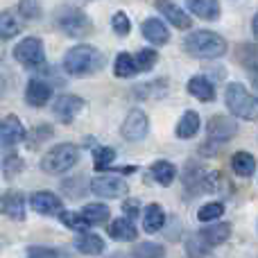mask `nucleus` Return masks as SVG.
I'll return each instance as SVG.
<instances>
[{"label":"nucleus","mask_w":258,"mask_h":258,"mask_svg":"<svg viewBox=\"0 0 258 258\" xmlns=\"http://www.w3.org/2000/svg\"><path fill=\"white\" fill-rule=\"evenodd\" d=\"M141 32H143V39L154 45H165L170 41V30L161 18H145L141 25Z\"/></svg>","instance_id":"nucleus-14"},{"label":"nucleus","mask_w":258,"mask_h":258,"mask_svg":"<svg viewBox=\"0 0 258 258\" xmlns=\"http://www.w3.org/2000/svg\"><path fill=\"white\" fill-rule=\"evenodd\" d=\"M156 61H159V52L152 48H145L141 50V52L134 57V63H136V71H152V68L156 66Z\"/></svg>","instance_id":"nucleus-30"},{"label":"nucleus","mask_w":258,"mask_h":258,"mask_svg":"<svg viewBox=\"0 0 258 258\" xmlns=\"http://www.w3.org/2000/svg\"><path fill=\"white\" fill-rule=\"evenodd\" d=\"M91 190L98 197H104V200H116V197H122L129 192V186L122 177H116V174H98L91 181Z\"/></svg>","instance_id":"nucleus-6"},{"label":"nucleus","mask_w":258,"mask_h":258,"mask_svg":"<svg viewBox=\"0 0 258 258\" xmlns=\"http://www.w3.org/2000/svg\"><path fill=\"white\" fill-rule=\"evenodd\" d=\"M75 249L80 254H86V256H100L104 251V240L95 233H80V236L73 240Z\"/></svg>","instance_id":"nucleus-19"},{"label":"nucleus","mask_w":258,"mask_h":258,"mask_svg":"<svg viewBox=\"0 0 258 258\" xmlns=\"http://www.w3.org/2000/svg\"><path fill=\"white\" fill-rule=\"evenodd\" d=\"M111 27H113V32H116L118 36H127L129 32H132V23H129L127 14L125 12H116V14H113Z\"/></svg>","instance_id":"nucleus-35"},{"label":"nucleus","mask_w":258,"mask_h":258,"mask_svg":"<svg viewBox=\"0 0 258 258\" xmlns=\"http://www.w3.org/2000/svg\"><path fill=\"white\" fill-rule=\"evenodd\" d=\"M27 258H59V251L52 247H30Z\"/></svg>","instance_id":"nucleus-36"},{"label":"nucleus","mask_w":258,"mask_h":258,"mask_svg":"<svg viewBox=\"0 0 258 258\" xmlns=\"http://www.w3.org/2000/svg\"><path fill=\"white\" fill-rule=\"evenodd\" d=\"M156 9H159L161 16H163L170 25L177 27V30H188V27L192 25L188 12H183L179 5L172 3V0H156Z\"/></svg>","instance_id":"nucleus-12"},{"label":"nucleus","mask_w":258,"mask_h":258,"mask_svg":"<svg viewBox=\"0 0 258 258\" xmlns=\"http://www.w3.org/2000/svg\"><path fill=\"white\" fill-rule=\"evenodd\" d=\"M21 12L25 18H34L39 16V9H36V0H32V5L27 0H21Z\"/></svg>","instance_id":"nucleus-38"},{"label":"nucleus","mask_w":258,"mask_h":258,"mask_svg":"<svg viewBox=\"0 0 258 258\" xmlns=\"http://www.w3.org/2000/svg\"><path fill=\"white\" fill-rule=\"evenodd\" d=\"M50 98H52V86H50V82L41 80V77H32V80L27 82V86H25L27 104H32V107H43V104L50 102Z\"/></svg>","instance_id":"nucleus-13"},{"label":"nucleus","mask_w":258,"mask_h":258,"mask_svg":"<svg viewBox=\"0 0 258 258\" xmlns=\"http://www.w3.org/2000/svg\"><path fill=\"white\" fill-rule=\"evenodd\" d=\"M25 127L16 116H7L0 120V147H14L25 141Z\"/></svg>","instance_id":"nucleus-11"},{"label":"nucleus","mask_w":258,"mask_h":258,"mask_svg":"<svg viewBox=\"0 0 258 258\" xmlns=\"http://www.w3.org/2000/svg\"><path fill=\"white\" fill-rule=\"evenodd\" d=\"M231 168L238 177H251L256 172V159L249 152H236L231 159Z\"/></svg>","instance_id":"nucleus-23"},{"label":"nucleus","mask_w":258,"mask_h":258,"mask_svg":"<svg viewBox=\"0 0 258 258\" xmlns=\"http://www.w3.org/2000/svg\"><path fill=\"white\" fill-rule=\"evenodd\" d=\"M109 213H111V211H109V206L98 204V202H95V204H86L84 206L82 218H84L86 222H89V227H91V224H104L109 220Z\"/></svg>","instance_id":"nucleus-26"},{"label":"nucleus","mask_w":258,"mask_h":258,"mask_svg":"<svg viewBox=\"0 0 258 258\" xmlns=\"http://www.w3.org/2000/svg\"><path fill=\"white\" fill-rule=\"evenodd\" d=\"M80 161V147L73 143H59L50 147L41 159V170L48 174H63Z\"/></svg>","instance_id":"nucleus-3"},{"label":"nucleus","mask_w":258,"mask_h":258,"mask_svg":"<svg viewBox=\"0 0 258 258\" xmlns=\"http://www.w3.org/2000/svg\"><path fill=\"white\" fill-rule=\"evenodd\" d=\"M188 12L202 21H215L220 16V0H186Z\"/></svg>","instance_id":"nucleus-18"},{"label":"nucleus","mask_w":258,"mask_h":258,"mask_svg":"<svg viewBox=\"0 0 258 258\" xmlns=\"http://www.w3.org/2000/svg\"><path fill=\"white\" fill-rule=\"evenodd\" d=\"M229 236H231V224L229 222H220V224H211V227H206L204 231L200 233V240L204 242V245H222V242L229 240Z\"/></svg>","instance_id":"nucleus-20"},{"label":"nucleus","mask_w":258,"mask_h":258,"mask_svg":"<svg viewBox=\"0 0 258 258\" xmlns=\"http://www.w3.org/2000/svg\"><path fill=\"white\" fill-rule=\"evenodd\" d=\"M136 63H134V57L129 52H120L116 57V63H113V75L116 77H122V80H127V77H134L136 75Z\"/></svg>","instance_id":"nucleus-28"},{"label":"nucleus","mask_w":258,"mask_h":258,"mask_svg":"<svg viewBox=\"0 0 258 258\" xmlns=\"http://www.w3.org/2000/svg\"><path fill=\"white\" fill-rule=\"evenodd\" d=\"M163 224H165L163 209H161L159 204H150L145 209V213H143V229H145L147 233H156L163 229Z\"/></svg>","instance_id":"nucleus-22"},{"label":"nucleus","mask_w":258,"mask_h":258,"mask_svg":"<svg viewBox=\"0 0 258 258\" xmlns=\"http://www.w3.org/2000/svg\"><path fill=\"white\" fill-rule=\"evenodd\" d=\"M163 247L156 245V242H141L134 249V258H163Z\"/></svg>","instance_id":"nucleus-33"},{"label":"nucleus","mask_w":258,"mask_h":258,"mask_svg":"<svg viewBox=\"0 0 258 258\" xmlns=\"http://www.w3.org/2000/svg\"><path fill=\"white\" fill-rule=\"evenodd\" d=\"M21 32V23L14 16L12 12H3L0 14V41H9L14 36H18Z\"/></svg>","instance_id":"nucleus-27"},{"label":"nucleus","mask_w":258,"mask_h":258,"mask_svg":"<svg viewBox=\"0 0 258 258\" xmlns=\"http://www.w3.org/2000/svg\"><path fill=\"white\" fill-rule=\"evenodd\" d=\"M57 215L68 229H73V231H86V229H89V222L82 218V213H75V211H59Z\"/></svg>","instance_id":"nucleus-29"},{"label":"nucleus","mask_w":258,"mask_h":258,"mask_svg":"<svg viewBox=\"0 0 258 258\" xmlns=\"http://www.w3.org/2000/svg\"><path fill=\"white\" fill-rule=\"evenodd\" d=\"M5 91H7V82H5V77H0V98L5 95Z\"/></svg>","instance_id":"nucleus-39"},{"label":"nucleus","mask_w":258,"mask_h":258,"mask_svg":"<svg viewBox=\"0 0 258 258\" xmlns=\"http://www.w3.org/2000/svg\"><path fill=\"white\" fill-rule=\"evenodd\" d=\"M104 68V54L102 50L93 48V45H73L63 57V71L68 75L75 77H84V75H93V73L102 71Z\"/></svg>","instance_id":"nucleus-1"},{"label":"nucleus","mask_w":258,"mask_h":258,"mask_svg":"<svg viewBox=\"0 0 258 258\" xmlns=\"http://www.w3.org/2000/svg\"><path fill=\"white\" fill-rule=\"evenodd\" d=\"M138 211H141V204H138V200H127L125 204H122V213L127 215V220H136L138 218Z\"/></svg>","instance_id":"nucleus-37"},{"label":"nucleus","mask_w":258,"mask_h":258,"mask_svg":"<svg viewBox=\"0 0 258 258\" xmlns=\"http://www.w3.org/2000/svg\"><path fill=\"white\" fill-rule=\"evenodd\" d=\"M23 168H25V163H23V159L18 154L5 156V161H3V174H5V179L18 177V174L23 172Z\"/></svg>","instance_id":"nucleus-31"},{"label":"nucleus","mask_w":258,"mask_h":258,"mask_svg":"<svg viewBox=\"0 0 258 258\" xmlns=\"http://www.w3.org/2000/svg\"><path fill=\"white\" fill-rule=\"evenodd\" d=\"M152 177L161 183V186H170V183L177 179V168H174L170 161H156L152 165Z\"/></svg>","instance_id":"nucleus-25"},{"label":"nucleus","mask_w":258,"mask_h":258,"mask_svg":"<svg viewBox=\"0 0 258 258\" xmlns=\"http://www.w3.org/2000/svg\"><path fill=\"white\" fill-rule=\"evenodd\" d=\"M122 132V138L125 141H143V138L147 136V132H150V120H147L145 111H141V109H132V111L127 113L125 122H122L120 127Z\"/></svg>","instance_id":"nucleus-8"},{"label":"nucleus","mask_w":258,"mask_h":258,"mask_svg":"<svg viewBox=\"0 0 258 258\" xmlns=\"http://www.w3.org/2000/svg\"><path fill=\"white\" fill-rule=\"evenodd\" d=\"M82 109H84V100L77 98V95H59L52 104V113L63 125H71Z\"/></svg>","instance_id":"nucleus-10"},{"label":"nucleus","mask_w":258,"mask_h":258,"mask_svg":"<svg viewBox=\"0 0 258 258\" xmlns=\"http://www.w3.org/2000/svg\"><path fill=\"white\" fill-rule=\"evenodd\" d=\"M113 161H116V150L113 147H98L95 150V154H93L95 170H107Z\"/></svg>","instance_id":"nucleus-32"},{"label":"nucleus","mask_w":258,"mask_h":258,"mask_svg":"<svg viewBox=\"0 0 258 258\" xmlns=\"http://www.w3.org/2000/svg\"><path fill=\"white\" fill-rule=\"evenodd\" d=\"M238 134V125L229 116H213L206 125V136L213 143H227Z\"/></svg>","instance_id":"nucleus-9"},{"label":"nucleus","mask_w":258,"mask_h":258,"mask_svg":"<svg viewBox=\"0 0 258 258\" xmlns=\"http://www.w3.org/2000/svg\"><path fill=\"white\" fill-rule=\"evenodd\" d=\"M57 25L63 34L73 36V39H82V36L91 34V30H93L89 16H86L84 12H75V9H66V12L59 16Z\"/></svg>","instance_id":"nucleus-7"},{"label":"nucleus","mask_w":258,"mask_h":258,"mask_svg":"<svg viewBox=\"0 0 258 258\" xmlns=\"http://www.w3.org/2000/svg\"><path fill=\"white\" fill-rule=\"evenodd\" d=\"M222 213H224V206L220 204V202H211V204L202 206L197 218H200V222H213V220H218Z\"/></svg>","instance_id":"nucleus-34"},{"label":"nucleus","mask_w":258,"mask_h":258,"mask_svg":"<svg viewBox=\"0 0 258 258\" xmlns=\"http://www.w3.org/2000/svg\"><path fill=\"white\" fill-rule=\"evenodd\" d=\"M186 89H188V93H190L192 98L202 100V102H213V100H215V86H213V82H211L209 77H204V75L190 77Z\"/></svg>","instance_id":"nucleus-17"},{"label":"nucleus","mask_w":258,"mask_h":258,"mask_svg":"<svg viewBox=\"0 0 258 258\" xmlns=\"http://www.w3.org/2000/svg\"><path fill=\"white\" fill-rule=\"evenodd\" d=\"M30 206L41 215H57L61 211V200L50 190H39L30 197Z\"/></svg>","instance_id":"nucleus-15"},{"label":"nucleus","mask_w":258,"mask_h":258,"mask_svg":"<svg viewBox=\"0 0 258 258\" xmlns=\"http://www.w3.org/2000/svg\"><path fill=\"white\" fill-rule=\"evenodd\" d=\"M197 132H200V116H197V111H186L181 116V120L177 122V136L192 138Z\"/></svg>","instance_id":"nucleus-24"},{"label":"nucleus","mask_w":258,"mask_h":258,"mask_svg":"<svg viewBox=\"0 0 258 258\" xmlns=\"http://www.w3.org/2000/svg\"><path fill=\"white\" fill-rule=\"evenodd\" d=\"M0 215H7L12 220H25V200L21 192L9 190L0 195Z\"/></svg>","instance_id":"nucleus-16"},{"label":"nucleus","mask_w":258,"mask_h":258,"mask_svg":"<svg viewBox=\"0 0 258 258\" xmlns=\"http://www.w3.org/2000/svg\"><path fill=\"white\" fill-rule=\"evenodd\" d=\"M14 59L25 68H41L45 63V50L41 39L36 36H25L14 45Z\"/></svg>","instance_id":"nucleus-5"},{"label":"nucleus","mask_w":258,"mask_h":258,"mask_svg":"<svg viewBox=\"0 0 258 258\" xmlns=\"http://www.w3.org/2000/svg\"><path fill=\"white\" fill-rule=\"evenodd\" d=\"M109 236H111L113 240L132 242V240H136L138 229H136V224H134L132 220H127V218H118V220H113V222L109 224Z\"/></svg>","instance_id":"nucleus-21"},{"label":"nucleus","mask_w":258,"mask_h":258,"mask_svg":"<svg viewBox=\"0 0 258 258\" xmlns=\"http://www.w3.org/2000/svg\"><path fill=\"white\" fill-rule=\"evenodd\" d=\"M183 50L195 59H220L227 52V41L218 32L197 30L183 39Z\"/></svg>","instance_id":"nucleus-2"},{"label":"nucleus","mask_w":258,"mask_h":258,"mask_svg":"<svg viewBox=\"0 0 258 258\" xmlns=\"http://www.w3.org/2000/svg\"><path fill=\"white\" fill-rule=\"evenodd\" d=\"M224 102L229 111L242 120H256V98L238 82H231L224 91Z\"/></svg>","instance_id":"nucleus-4"}]
</instances>
